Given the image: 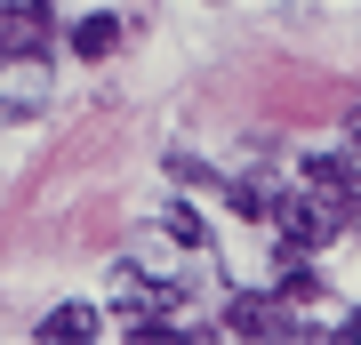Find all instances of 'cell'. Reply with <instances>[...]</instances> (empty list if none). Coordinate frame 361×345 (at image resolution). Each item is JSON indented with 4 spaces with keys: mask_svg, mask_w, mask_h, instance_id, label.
Segmentation results:
<instances>
[{
    "mask_svg": "<svg viewBox=\"0 0 361 345\" xmlns=\"http://www.w3.org/2000/svg\"><path fill=\"white\" fill-rule=\"evenodd\" d=\"M49 49H56L49 0H0V56L8 64H49Z\"/></svg>",
    "mask_w": 361,
    "mask_h": 345,
    "instance_id": "cell-1",
    "label": "cell"
},
{
    "mask_svg": "<svg viewBox=\"0 0 361 345\" xmlns=\"http://www.w3.org/2000/svg\"><path fill=\"white\" fill-rule=\"evenodd\" d=\"M273 217H281V241L329 249L337 233H345V201H337V193H289V201H273Z\"/></svg>",
    "mask_w": 361,
    "mask_h": 345,
    "instance_id": "cell-2",
    "label": "cell"
},
{
    "mask_svg": "<svg viewBox=\"0 0 361 345\" xmlns=\"http://www.w3.org/2000/svg\"><path fill=\"white\" fill-rule=\"evenodd\" d=\"M297 321H289V305L281 297H225V337H289ZM305 337V329H297Z\"/></svg>",
    "mask_w": 361,
    "mask_h": 345,
    "instance_id": "cell-3",
    "label": "cell"
},
{
    "mask_svg": "<svg viewBox=\"0 0 361 345\" xmlns=\"http://www.w3.org/2000/svg\"><path fill=\"white\" fill-rule=\"evenodd\" d=\"M273 297H281V305H313V297H322V273H313V249H281V265H273Z\"/></svg>",
    "mask_w": 361,
    "mask_h": 345,
    "instance_id": "cell-4",
    "label": "cell"
},
{
    "mask_svg": "<svg viewBox=\"0 0 361 345\" xmlns=\"http://www.w3.org/2000/svg\"><path fill=\"white\" fill-rule=\"evenodd\" d=\"M113 49H121V16H113V8H97V16L73 25V56H80V64H104Z\"/></svg>",
    "mask_w": 361,
    "mask_h": 345,
    "instance_id": "cell-5",
    "label": "cell"
},
{
    "mask_svg": "<svg viewBox=\"0 0 361 345\" xmlns=\"http://www.w3.org/2000/svg\"><path fill=\"white\" fill-rule=\"evenodd\" d=\"M40 337H49V345H80V337H104V313H97V305H56V313H40Z\"/></svg>",
    "mask_w": 361,
    "mask_h": 345,
    "instance_id": "cell-6",
    "label": "cell"
},
{
    "mask_svg": "<svg viewBox=\"0 0 361 345\" xmlns=\"http://www.w3.org/2000/svg\"><path fill=\"white\" fill-rule=\"evenodd\" d=\"M225 201H233V217H273V185L265 177H233Z\"/></svg>",
    "mask_w": 361,
    "mask_h": 345,
    "instance_id": "cell-7",
    "label": "cell"
},
{
    "mask_svg": "<svg viewBox=\"0 0 361 345\" xmlns=\"http://www.w3.org/2000/svg\"><path fill=\"white\" fill-rule=\"evenodd\" d=\"M161 233H169V241H185V249H209V225H201L185 201H169V209H161Z\"/></svg>",
    "mask_w": 361,
    "mask_h": 345,
    "instance_id": "cell-8",
    "label": "cell"
},
{
    "mask_svg": "<svg viewBox=\"0 0 361 345\" xmlns=\"http://www.w3.org/2000/svg\"><path fill=\"white\" fill-rule=\"evenodd\" d=\"M305 177L322 185V193H345V177H353V153H313V161H305Z\"/></svg>",
    "mask_w": 361,
    "mask_h": 345,
    "instance_id": "cell-9",
    "label": "cell"
},
{
    "mask_svg": "<svg viewBox=\"0 0 361 345\" xmlns=\"http://www.w3.org/2000/svg\"><path fill=\"white\" fill-rule=\"evenodd\" d=\"M345 153L361 161V104H353V113H345Z\"/></svg>",
    "mask_w": 361,
    "mask_h": 345,
    "instance_id": "cell-10",
    "label": "cell"
},
{
    "mask_svg": "<svg viewBox=\"0 0 361 345\" xmlns=\"http://www.w3.org/2000/svg\"><path fill=\"white\" fill-rule=\"evenodd\" d=\"M337 337H353V345H361V305H353V313H345V329H337Z\"/></svg>",
    "mask_w": 361,
    "mask_h": 345,
    "instance_id": "cell-11",
    "label": "cell"
}]
</instances>
